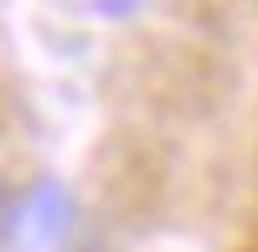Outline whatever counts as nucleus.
Here are the masks:
<instances>
[{"mask_svg":"<svg viewBox=\"0 0 258 252\" xmlns=\"http://www.w3.org/2000/svg\"><path fill=\"white\" fill-rule=\"evenodd\" d=\"M68 211H73L68 191H62L57 180H36L31 191L21 196V226H16V237L26 247H47V242H57L62 232H68Z\"/></svg>","mask_w":258,"mask_h":252,"instance_id":"nucleus-1","label":"nucleus"},{"mask_svg":"<svg viewBox=\"0 0 258 252\" xmlns=\"http://www.w3.org/2000/svg\"><path fill=\"white\" fill-rule=\"evenodd\" d=\"M16 226H21V201H16V191H11V185L0 180V252L11 247Z\"/></svg>","mask_w":258,"mask_h":252,"instance_id":"nucleus-2","label":"nucleus"}]
</instances>
